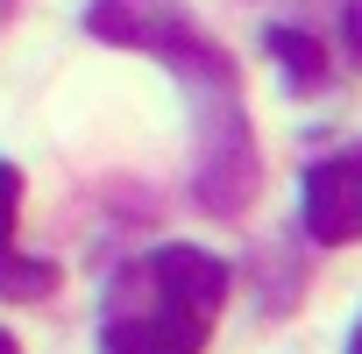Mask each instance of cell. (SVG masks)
Returning <instances> with one entry per match:
<instances>
[{"label": "cell", "mask_w": 362, "mask_h": 354, "mask_svg": "<svg viewBox=\"0 0 362 354\" xmlns=\"http://www.w3.org/2000/svg\"><path fill=\"white\" fill-rule=\"evenodd\" d=\"M305 234L327 248L362 241V142L334 149L305 170Z\"/></svg>", "instance_id": "cell-3"}, {"label": "cell", "mask_w": 362, "mask_h": 354, "mask_svg": "<svg viewBox=\"0 0 362 354\" xmlns=\"http://www.w3.org/2000/svg\"><path fill=\"white\" fill-rule=\"evenodd\" d=\"M0 354H22V347H15V340H8V333H0Z\"/></svg>", "instance_id": "cell-7"}, {"label": "cell", "mask_w": 362, "mask_h": 354, "mask_svg": "<svg viewBox=\"0 0 362 354\" xmlns=\"http://www.w3.org/2000/svg\"><path fill=\"white\" fill-rule=\"evenodd\" d=\"M86 29L107 36V43H128V50H156V57H221L206 36H192V22L177 15V0H93L86 8Z\"/></svg>", "instance_id": "cell-2"}, {"label": "cell", "mask_w": 362, "mask_h": 354, "mask_svg": "<svg viewBox=\"0 0 362 354\" xmlns=\"http://www.w3.org/2000/svg\"><path fill=\"white\" fill-rule=\"evenodd\" d=\"M348 36H355V50H362V0L348 8Z\"/></svg>", "instance_id": "cell-6"}, {"label": "cell", "mask_w": 362, "mask_h": 354, "mask_svg": "<svg viewBox=\"0 0 362 354\" xmlns=\"http://www.w3.org/2000/svg\"><path fill=\"white\" fill-rule=\"evenodd\" d=\"M228 305V262L206 248H149L107 283L100 354H206V333Z\"/></svg>", "instance_id": "cell-1"}, {"label": "cell", "mask_w": 362, "mask_h": 354, "mask_svg": "<svg viewBox=\"0 0 362 354\" xmlns=\"http://www.w3.org/2000/svg\"><path fill=\"white\" fill-rule=\"evenodd\" d=\"M348 354H362V326H355V340H348Z\"/></svg>", "instance_id": "cell-8"}, {"label": "cell", "mask_w": 362, "mask_h": 354, "mask_svg": "<svg viewBox=\"0 0 362 354\" xmlns=\"http://www.w3.org/2000/svg\"><path fill=\"white\" fill-rule=\"evenodd\" d=\"M270 50L284 57L291 85H320V78H327V71H320V50H313L305 36H291V29H270Z\"/></svg>", "instance_id": "cell-5"}, {"label": "cell", "mask_w": 362, "mask_h": 354, "mask_svg": "<svg viewBox=\"0 0 362 354\" xmlns=\"http://www.w3.org/2000/svg\"><path fill=\"white\" fill-rule=\"evenodd\" d=\"M15 206H22V177H15V163H0V298H22L29 305V298H50L57 291V269L15 248Z\"/></svg>", "instance_id": "cell-4"}]
</instances>
